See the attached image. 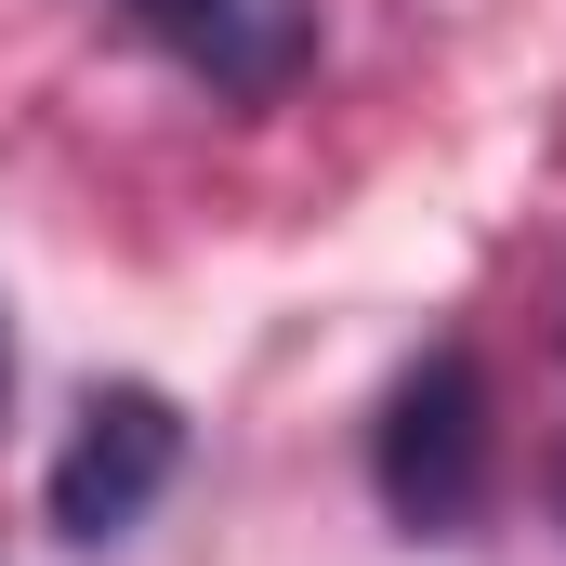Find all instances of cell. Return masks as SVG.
<instances>
[{
    "label": "cell",
    "instance_id": "1",
    "mask_svg": "<svg viewBox=\"0 0 566 566\" xmlns=\"http://www.w3.org/2000/svg\"><path fill=\"white\" fill-rule=\"evenodd\" d=\"M488 461H501V434H488V369H474V343H422V356L396 369L382 422H369L382 514H396L409 541H461V527L488 514Z\"/></svg>",
    "mask_w": 566,
    "mask_h": 566
},
{
    "label": "cell",
    "instance_id": "2",
    "mask_svg": "<svg viewBox=\"0 0 566 566\" xmlns=\"http://www.w3.org/2000/svg\"><path fill=\"white\" fill-rule=\"evenodd\" d=\"M171 474H185V409L158 382H106V396H80V422L53 448V527L66 541H133Z\"/></svg>",
    "mask_w": 566,
    "mask_h": 566
},
{
    "label": "cell",
    "instance_id": "3",
    "mask_svg": "<svg viewBox=\"0 0 566 566\" xmlns=\"http://www.w3.org/2000/svg\"><path fill=\"white\" fill-rule=\"evenodd\" d=\"M93 13H119L133 40H158L224 106H277L316 66V0H93Z\"/></svg>",
    "mask_w": 566,
    "mask_h": 566
},
{
    "label": "cell",
    "instance_id": "4",
    "mask_svg": "<svg viewBox=\"0 0 566 566\" xmlns=\"http://www.w3.org/2000/svg\"><path fill=\"white\" fill-rule=\"evenodd\" d=\"M0 396H13V329H0Z\"/></svg>",
    "mask_w": 566,
    "mask_h": 566
},
{
    "label": "cell",
    "instance_id": "5",
    "mask_svg": "<svg viewBox=\"0 0 566 566\" xmlns=\"http://www.w3.org/2000/svg\"><path fill=\"white\" fill-rule=\"evenodd\" d=\"M554 514H566V461H554Z\"/></svg>",
    "mask_w": 566,
    "mask_h": 566
}]
</instances>
